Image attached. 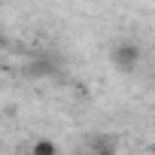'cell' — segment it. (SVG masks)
Wrapping results in <instances>:
<instances>
[{"label":"cell","mask_w":155,"mask_h":155,"mask_svg":"<svg viewBox=\"0 0 155 155\" xmlns=\"http://www.w3.org/2000/svg\"><path fill=\"white\" fill-rule=\"evenodd\" d=\"M137 61H140V49L134 46V43H122V46H116V52H113V64L119 67V70H134L137 67Z\"/></svg>","instance_id":"1"},{"label":"cell","mask_w":155,"mask_h":155,"mask_svg":"<svg viewBox=\"0 0 155 155\" xmlns=\"http://www.w3.org/2000/svg\"><path fill=\"white\" fill-rule=\"evenodd\" d=\"M31 76H55L58 73V67L49 61V58H37L34 64H31V70H28Z\"/></svg>","instance_id":"2"},{"label":"cell","mask_w":155,"mask_h":155,"mask_svg":"<svg viewBox=\"0 0 155 155\" xmlns=\"http://www.w3.org/2000/svg\"><path fill=\"white\" fill-rule=\"evenodd\" d=\"M34 152H37V155H52V152H55V146H52V143H37V146H34Z\"/></svg>","instance_id":"3"},{"label":"cell","mask_w":155,"mask_h":155,"mask_svg":"<svg viewBox=\"0 0 155 155\" xmlns=\"http://www.w3.org/2000/svg\"><path fill=\"white\" fill-rule=\"evenodd\" d=\"M0 43H3V37H0Z\"/></svg>","instance_id":"4"}]
</instances>
